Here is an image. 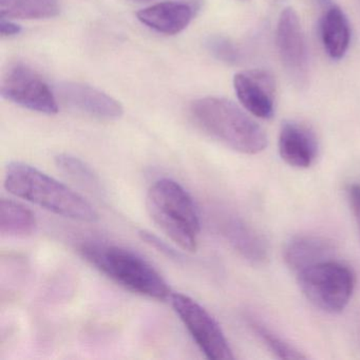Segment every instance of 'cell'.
Wrapping results in <instances>:
<instances>
[{"mask_svg":"<svg viewBox=\"0 0 360 360\" xmlns=\"http://www.w3.org/2000/svg\"><path fill=\"white\" fill-rule=\"evenodd\" d=\"M4 185L11 195L58 216L87 223L98 220V212L85 198L29 164H8Z\"/></svg>","mask_w":360,"mask_h":360,"instance_id":"1","label":"cell"},{"mask_svg":"<svg viewBox=\"0 0 360 360\" xmlns=\"http://www.w3.org/2000/svg\"><path fill=\"white\" fill-rule=\"evenodd\" d=\"M79 252L92 266L134 294L159 301L172 296L167 282L159 271L134 250L115 244L88 241L79 245Z\"/></svg>","mask_w":360,"mask_h":360,"instance_id":"2","label":"cell"},{"mask_svg":"<svg viewBox=\"0 0 360 360\" xmlns=\"http://www.w3.org/2000/svg\"><path fill=\"white\" fill-rule=\"evenodd\" d=\"M191 113L204 134L237 153L257 155L267 147L262 127L226 98H200L191 105Z\"/></svg>","mask_w":360,"mask_h":360,"instance_id":"3","label":"cell"},{"mask_svg":"<svg viewBox=\"0 0 360 360\" xmlns=\"http://www.w3.org/2000/svg\"><path fill=\"white\" fill-rule=\"evenodd\" d=\"M146 208L158 229L181 250H197L201 231L199 212L182 185L167 178L155 181L147 193Z\"/></svg>","mask_w":360,"mask_h":360,"instance_id":"4","label":"cell"},{"mask_svg":"<svg viewBox=\"0 0 360 360\" xmlns=\"http://www.w3.org/2000/svg\"><path fill=\"white\" fill-rule=\"evenodd\" d=\"M307 300L326 313L337 314L349 304L355 288V276L343 263L328 260L297 274Z\"/></svg>","mask_w":360,"mask_h":360,"instance_id":"5","label":"cell"},{"mask_svg":"<svg viewBox=\"0 0 360 360\" xmlns=\"http://www.w3.org/2000/svg\"><path fill=\"white\" fill-rule=\"evenodd\" d=\"M170 302L191 338L208 359L235 358L222 328L205 307L182 292H172Z\"/></svg>","mask_w":360,"mask_h":360,"instance_id":"6","label":"cell"},{"mask_svg":"<svg viewBox=\"0 0 360 360\" xmlns=\"http://www.w3.org/2000/svg\"><path fill=\"white\" fill-rule=\"evenodd\" d=\"M1 96L29 110L44 115L58 112V100L43 77L22 63L10 65L1 79Z\"/></svg>","mask_w":360,"mask_h":360,"instance_id":"7","label":"cell"},{"mask_svg":"<svg viewBox=\"0 0 360 360\" xmlns=\"http://www.w3.org/2000/svg\"><path fill=\"white\" fill-rule=\"evenodd\" d=\"M276 43L286 72L295 83L304 84L309 71L307 44L298 14L292 8H285L280 14Z\"/></svg>","mask_w":360,"mask_h":360,"instance_id":"8","label":"cell"},{"mask_svg":"<svg viewBox=\"0 0 360 360\" xmlns=\"http://www.w3.org/2000/svg\"><path fill=\"white\" fill-rule=\"evenodd\" d=\"M233 87L244 108L259 119L269 120L275 111V79L265 70L237 73Z\"/></svg>","mask_w":360,"mask_h":360,"instance_id":"9","label":"cell"},{"mask_svg":"<svg viewBox=\"0 0 360 360\" xmlns=\"http://www.w3.org/2000/svg\"><path fill=\"white\" fill-rule=\"evenodd\" d=\"M56 90L65 104L90 117L112 121L123 115V106L119 101L91 86L68 82L58 85Z\"/></svg>","mask_w":360,"mask_h":360,"instance_id":"10","label":"cell"},{"mask_svg":"<svg viewBox=\"0 0 360 360\" xmlns=\"http://www.w3.org/2000/svg\"><path fill=\"white\" fill-rule=\"evenodd\" d=\"M279 153L281 159L292 167H311L318 155L315 134L302 124L285 122L280 130Z\"/></svg>","mask_w":360,"mask_h":360,"instance_id":"11","label":"cell"},{"mask_svg":"<svg viewBox=\"0 0 360 360\" xmlns=\"http://www.w3.org/2000/svg\"><path fill=\"white\" fill-rule=\"evenodd\" d=\"M219 229L223 237L246 260L255 264L265 262L269 257L266 241L239 217L224 214L219 223Z\"/></svg>","mask_w":360,"mask_h":360,"instance_id":"12","label":"cell"},{"mask_svg":"<svg viewBox=\"0 0 360 360\" xmlns=\"http://www.w3.org/2000/svg\"><path fill=\"white\" fill-rule=\"evenodd\" d=\"M334 252V243L326 238L296 236L284 248V260L292 271L298 274L318 263L332 260Z\"/></svg>","mask_w":360,"mask_h":360,"instance_id":"13","label":"cell"},{"mask_svg":"<svg viewBox=\"0 0 360 360\" xmlns=\"http://www.w3.org/2000/svg\"><path fill=\"white\" fill-rule=\"evenodd\" d=\"M136 16L143 25L157 32L176 35L191 24L193 11L186 4L165 1L141 10Z\"/></svg>","mask_w":360,"mask_h":360,"instance_id":"14","label":"cell"},{"mask_svg":"<svg viewBox=\"0 0 360 360\" xmlns=\"http://www.w3.org/2000/svg\"><path fill=\"white\" fill-rule=\"evenodd\" d=\"M320 20V37L328 56L333 60H341L349 49L351 29L349 20L338 6L328 0Z\"/></svg>","mask_w":360,"mask_h":360,"instance_id":"15","label":"cell"},{"mask_svg":"<svg viewBox=\"0 0 360 360\" xmlns=\"http://www.w3.org/2000/svg\"><path fill=\"white\" fill-rule=\"evenodd\" d=\"M37 221L32 210L12 199L0 201V233L3 237L27 238L37 231Z\"/></svg>","mask_w":360,"mask_h":360,"instance_id":"16","label":"cell"},{"mask_svg":"<svg viewBox=\"0 0 360 360\" xmlns=\"http://www.w3.org/2000/svg\"><path fill=\"white\" fill-rule=\"evenodd\" d=\"M58 14L56 0H0V16L8 20H44Z\"/></svg>","mask_w":360,"mask_h":360,"instance_id":"17","label":"cell"},{"mask_svg":"<svg viewBox=\"0 0 360 360\" xmlns=\"http://www.w3.org/2000/svg\"><path fill=\"white\" fill-rule=\"evenodd\" d=\"M56 165L69 179L91 193H102V182L98 174L79 158L68 153L56 157Z\"/></svg>","mask_w":360,"mask_h":360,"instance_id":"18","label":"cell"},{"mask_svg":"<svg viewBox=\"0 0 360 360\" xmlns=\"http://www.w3.org/2000/svg\"><path fill=\"white\" fill-rule=\"evenodd\" d=\"M248 324L254 330L255 334L258 335L259 338L269 347L271 352L281 359H304L298 349H295L290 343L278 336L277 334L269 330V328L261 323L259 320L248 317Z\"/></svg>","mask_w":360,"mask_h":360,"instance_id":"19","label":"cell"},{"mask_svg":"<svg viewBox=\"0 0 360 360\" xmlns=\"http://www.w3.org/2000/svg\"><path fill=\"white\" fill-rule=\"evenodd\" d=\"M208 49L222 62L235 64L239 60L240 52L229 39L223 37H212L207 41Z\"/></svg>","mask_w":360,"mask_h":360,"instance_id":"20","label":"cell"},{"mask_svg":"<svg viewBox=\"0 0 360 360\" xmlns=\"http://www.w3.org/2000/svg\"><path fill=\"white\" fill-rule=\"evenodd\" d=\"M140 237L143 241L146 242L151 248H155L158 252L165 255L168 258L174 259V260L180 259L181 254H179L172 246L168 245L166 242L162 241L158 236L153 235V233H149L147 231H140Z\"/></svg>","mask_w":360,"mask_h":360,"instance_id":"21","label":"cell"},{"mask_svg":"<svg viewBox=\"0 0 360 360\" xmlns=\"http://www.w3.org/2000/svg\"><path fill=\"white\" fill-rule=\"evenodd\" d=\"M347 193H349V204H351L352 210H353L354 216H355L356 223H357L360 233V185H352V186H349Z\"/></svg>","mask_w":360,"mask_h":360,"instance_id":"22","label":"cell"},{"mask_svg":"<svg viewBox=\"0 0 360 360\" xmlns=\"http://www.w3.org/2000/svg\"><path fill=\"white\" fill-rule=\"evenodd\" d=\"M22 32V27L8 18H1L0 20V33L3 37H15Z\"/></svg>","mask_w":360,"mask_h":360,"instance_id":"23","label":"cell"}]
</instances>
